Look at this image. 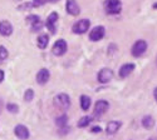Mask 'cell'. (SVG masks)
Masks as SVG:
<instances>
[{
    "label": "cell",
    "instance_id": "6da1fadb",
    "mask_svg": "<svg viewBox=\"0 0 157 140\" xmlns=\"http://www.w3.org/2000/svg\"><path fill=\"white\" fill-rule=\"evenodd\" d=\"M104 10L107 14H118L122 10V3L121 0H106L104 2Z\"/></svg>",
    "mask_w": 157,
    "mask_h": 140
},
{
    "label": "cell",
    "instance_id": "7a4b0ae2",
    "mask_svg": "<svg viewBox=\"0 0 157 140\" xmlns=\"http://www.w3.org/2000/svg\"><path fill=\"white\" fill-rule=\"evenodd\" d=\"M90 27V21L88 19H81V20H78L74 25H73V33L74 34H84Z\"/></svg>",
    "mask_w": 157,
    "mask_h": 140
},
{
    "label": "cell",
    "instance_id": "3957f363",
    "mask_svg": "<svg viewBox=\"0 0 157 140\" xmlns=\"http://www.w3.org/2000/svg\"><path fill=\"white\" fill-rule=\"evenodd\" d=\"M146 50H147V43L145 40H137L132 46V55L135 58H140L146 53Z\"/></svg>",
    "mask_w": 157,
    "mask_h": 140
},
{
    "label": "cell",
    "instance_id": "277c9868",
    "mask_svg": "<svg viewBox=\"0 0 157 140\" xmlns=\"http://www.w3.org/2000/svg\"><path fill=\"white\" fill-rule=\"evenodd\" d=\"M54 103L60 109H68L71 106V99L67 94H59L54 98Z\"/></svg>",
    "mask_w": 157,
    "mask_h": 140
},
{
    "label": "cell",
    "instance_id": "5b68a950",
    "mask_svg": "<svg viewBox=\"0 0 157 140\" xmlns=\"http://www.w3.org/2000/svg\"><path fill=\"white\" fill-rule=\"evenodd\" d=\"M67 43H65L64 39H59L54 43L53 45V54L57 55V56H62L65 54V52H67Z\"/></svg>",
    "mask_w": 157,
    "mask_h": 140
},
{
    "label": "cell",
    "instance_id": "8992f818",
    "mask_svg": "<svg viewBox=\"0 0 157 140\" xmlns=\"http://www.w3.org/2000/svg\"><path fill=\"white\" fill-rule=\"evenodd\" d=\"M104 33H106V30H104V27H102V25L93 28L89 33V40H92V41L101 40L102 38L104 36Z\"/></svg>",
    "mask_w": 157,
    "mask_h": 140
},
{
    "label": "cell",
    "instance_id": "52a82bcc",
    "mask_svg": "<svg viewBox=\"0 0 157 140\" xmlns=\"http://www.w3.org/2000/svg\"><path fill=\"white\" fill-rule=\"evenodd\" d=\"M113 78V71L108 68H103L99 73H98V81L102 84H106L108 81H111Z\"/></svg>",
    "mask_w": 157,
    "mask_h": 140
},
{
    "label": "cell",
    "instance_id": "ba28073f",
    "mask_svg": "<svg viewBox=\"0 0 157 140\" xmlns=\"http://www.w3.org/2000/svg\"><path fill=\"white\" fill-rule=\"evenodd\" d=\"M65 9H67V11L71 15H73V16L79 15V13H81L79 5L77 4L75 0H67V4H65Z\"/></svg>",
    "mask_w": 157,
    "mask_h": 140
},
{
    "label": "cell",
    "instance_id": "9c48e42d",
    "mask_svg": "<svg viewBox=\"0 0 157 140\" xmlns=\"http://www.w3.org/2000/svg\"><path fill=\"white\" fill-rule=\"evenodd\" d=\"M109 108V103L106 100H98L96 105H94V114L96 115H102V114H104Z\"/></svg>",
    "mask_w": 157,
    "mask_h": 140
},
{
    "label": "cell",
    "instance_id": "30bf717a",
    "mask_svg": "<svg viewBox=\"0 0 157 140\" xmlns=\"http://www.w3.org/2000/svg\"><path fill=\"white\" fill-rule=\"evenodd\" d=\"M49 78H50V73H49V70L43 68V69L39 70L38 74H36V83H38V84H40V85H44V84L48 83Z\"/></svg>",
    "mask_w": 157,
    "mask_h": 140
},
{
    "label": "cell",
    "instance_id": "8fae6325",
    "mask_svg": "<svg viewBox=\"0 0 157 140\" xmlns=\"http://www.w3.org/2000/svg\"><path fill=\"white\" fill-rule=\"evenodd\" d=\"M58 14L57 13H52V14L48 16V19H47V23H45V25H47V28H48V30H50V33H56V23H57V20H58Z\"/></svg>",
    "mask_w": 157,
    "mask_h": 140
},
{
    "label": "cell",
    "instance_id": "7c38bea8",
    "mask_svg": "<svg viewBox=\"0 0 157 140\" xmlns=\"http://www.w3.org/2000/svg\"><path fill=\"white\" fill-rule=\"evenodd\" d=\"M14 134L19 138V139H28L29 138V130L27 126H24V125H17L15 126V129H14Z\"/></svg>",
    "mask_w": 157,
    "mask_h": 140
},
{
    "label": "cell",
    "instance_id": "4fadbf2b",
    "mask_svg": "<svg viewBox=\"0 0 157 140\" xmlns=\"http://www.w3.org/2000/svg\"><path fill=\"white\" fill-rule=\"evenodd\" d=\"M13 33V25L8 20L0 21V34L3 36H9Z\"/></svg>",
    "mask_w": 157,
    "mask_h": 140
},
{
    "label": "cell",
    "instance_id": "5bb4252c",
    "mask_svg": "<svg viewBox=\"0 0 157 140\" xmlns=\"http://www.w3.org/2000/svg\"><path fill=\"white\" fill-rule=\"evenodd\" d=\"M133 70H135V64H131V63H128V64H124L120 69V76L124 79V78H127L128 75H131V73H132Z\"/></svg>",
    "mask_w": 157,
    "mask_h": 140
},
{
    "label": "cell",
    "instance_id": "9a60e30c",
    "mask_svg": "<svg viewBox=\"0 0 157 140\" xmlns=\"http://www.w3.org/2000/svg\"><path fill=\"white\" fill-rule=\"evenodd\" d=\"M121 121H109L108 124H107V126H106V131H107V134H109V135H112V134H114V133H117L118 131V129L121 128Z\"/></svg>",
    "mask_w": 157,
    "mask_h": 140
},
{
    "label": "cell",
    "instance_id": "2e32d148",
    "mask_svg": "<svg viewBox=\"0 0 157 140\" xmlns=\"http://www.w3.org/2000/svg\"><path fill=\"white\" fill-rule=\"evenodd\" d=\"M48 43H49V36L45 35V34L40 35L36 39V44H38V48L39 49H45L48 46Z\"/></svg>",
    "mask_w": 157,
    "mask_h": 140
},
{
    "label": "cell",
    "instance_id": "e0dca14e",
    "mask_svg": "<svg viewBox=\"0 0 157 140\" xmlns=\"http://www.w3.org/2000/svg\"><path fill=\"white\" fill-rule=\"evenodd\" d=\"M153 125H155V120L151 115H146V117H143L142 119V126L145 129H152L153 128Z\"/></svg>",
    "mask_w": 157,
    "mask_h": 140
},
{
    "label": "cell",
    "instance_id": "ac0fdd59",
    "mask_svg": "<svg viewBox=\"0 0 157 140\" xmlns=\"http://www.w3.org/2000/svg\"><path fill=\"white\" fill-rule=\"evenodd\" d=\"M81 108L83 110H88L90 108V98L87 95H82L81 96Z\"/></svg>",
    "mask_w": 157,
    "mask_h": 140
},
{
    "label": "cell",
    "instance_id": "d6986e66",
    "mask_svg": "<svg viewBox=\"0 0 157 140\" xmlns=\"http://www.w3.org/2000/svg\"><path fill=\"white\" fill-rule=\"evenodd\" d=\"M67 123H68V117L67 115H62V117L57 118V120H56V124L59 126V128H64V126L67 125Z\"/></svg>",
    "mask_w": 157,
    "mask_h": 140
},
{
    "label": "cell",
    "instance_id": "ffe728a7",
    "mask_svg": "<svg viewBox=\"0 0 157 140\" xmlns=\"http://www.w3.org/2000/svg\"><path fill=\"white\" fill-rule=\"evenodd\" d=\"M90 118L89 117H83L79 121H78V128H87V125H89Z\"/></svg>",
    "mask_w": 157,
    "mask_h": 140
},
{
    "label": "cell",
    "instance_id": "44dd1931",
    "mask_svg": "<svg viewBox=\"0 0 157 140\" xmlns=\"http://www.w3.org/2000/svg\"><path fill=\"white\" fill-rule=\"evenodd\" d=\"M34 98V92H33V89H28L27 92H25L24 94V100L25 101H32Z\"/></svg>",
    "mask_w": 157,
    "mask_h": 140
},
{
    "label": "cell",
    "instance_id": "7402d4cb",
    "mask_svg": "<svg viewBox=\"0 0 157 140\" xmlns=\"http://www.w3.org/2000/svg\"><path fill=\"white\" fill-rule=\"evenodd\" d=\"M8 55H9V53H8L6 48L3 46V45H0V60H5L8 58Z\"/></svg>",
    "mask_w": 157,
    "mask_h": 140
},
{
    "label": "cell",
    "instance_id": "603a6c76",
    "mask_svg": "<svg viewBox=\"0 0 157 140\" xmlns=\"http://www.w3.org/2000/svg\"><path fill=\"white\" fill-rule=\"evenodd\" d=\"M42 21H40V19L39 20H36V21H34V23H32V30L33 31H39L42 29Z\"/></svg>",
    "mask_w": 157,
    "mask_h": 140
},
{
    "label": "cell",
    "instance_id": "cb8c5ba5",
    "mask_svg": "<svg viewBox=\"0 0 157 140\" xmlns=\"http://www.w3.org/2000/svg\"><path fill=\"white\" fill-rule=\"evenodd\" d=\"M6 109H8L10 113H14V114H15V113H18V110H19V108H18V105H17V104H11V103L6 105Z\"/></svg>",
    "mask_w": 157,
    "mask_h": 140
},
{
    "label": "cell",
    "instance_id": "d4e9b609",
    "mask_svg": "<svg viewBox=\"0 0 157 140\" xmlns=\"http://www.w3.org/2000/svg\"><path fill=\"white\" fill-rule=\"evenodd\" d=\"M45 3H47V0H33L34 6H40V5L45 4Z\"/></svg>",
    "mask_w": 157,
    "mask_h": 140
},
{
    "label": "cell",
    "instance_id": "484cf974",
    "mask_svg": "<svg viewBox=\"0 0 157 140\" xmlns=\"http://www.w3.org/2000/svg\"><path fill=\"white\" fill-rule=\"evenodd\" d=\"M102 129L99 128V126H93V128H92V133H99Z\"/></svg>",
    "mask_w": 157,
    "mask_h": 140
},
{
    "label": "cell",
    "instance_id": "4316f807",
    "mask_svg": "<svg viewBox=\"0 0 157 140\" xmlns=\"http://www.w3.org/2000/svg\"><path fill=\"white\" fill-rule=\"evenodd\" d=\"M3 80H4V71L0 70V83H2Z\"/></svg>",
    "mask_w": 157,
    "mask_h": 140
},
{
    "label": "cell",
    "instance_id": "83f0119b",
    "mask_svg": "<svg viewBox=\"0 0 157 140\" xmlns=\"http://www.w3.org/2000/svg\"><path fill=\"white\" fill-rule=\"evenodd\" d=\"M153 96H155V99H156V101H157V88L155 89V92H153Z\"/></svg>",
    "mask_w": 157,
    "mask_h": 140
},
{
    "label": "cell",
    "instance_id": "f1b7e54d",
    "mask_svg": "<svg viewBox=\"0 0 157 140\" xmlns=\"http://www.w3.org/2000/svg\"><path fill=\"white\" fill-rule=\"evenodd\" d=\"M2 106H3V104H2V100H0V111H2Z\"/></svg>",
    "mask_w": 157,
    "mask_h": 140
},
{
    "label": "cell",
    "instance_id": "f546056e",
    "mask_svg": "<svg viewBox=\"0 0 157 140\" xmlns=\"http://www.w3.org/2000/svg\"><path fill=\"white\" fill-rule=\"evenodd\" d=\"M153 8H155V9H157V3H155V4H153Z\"/></svg>",
    "mask_w": 157,
    "mask_h": 140
},
{
    "label": "cell",
    "instance_id": "4dcf8cb0",
    "mask_svg": "<svg viewBox=\"0 0 157 140\" xmlns=\"http://www.w3.org/2000/svg\"><path fill=\"white\" fill-rule=\"evenodd\" d=\"M49 2H58V0H49Z\"/></svg>",
    "mask_w": 157,
    "mask_h": 140
},
{
    "label": "cell",
    "instance_id": "1f68e13d",
    "mask_svg": "<svg viewBox=\"0 0 157 140\" xmlns=\"http://www.w3.org/2000/svg\"><path fill=\"white\" fill-rule=\"evenodd\" d=\"M156 64H157V58H156Z\"/></svg>",
    "mask_w": 157,
    "mask_h": 140
}]
</instances>
